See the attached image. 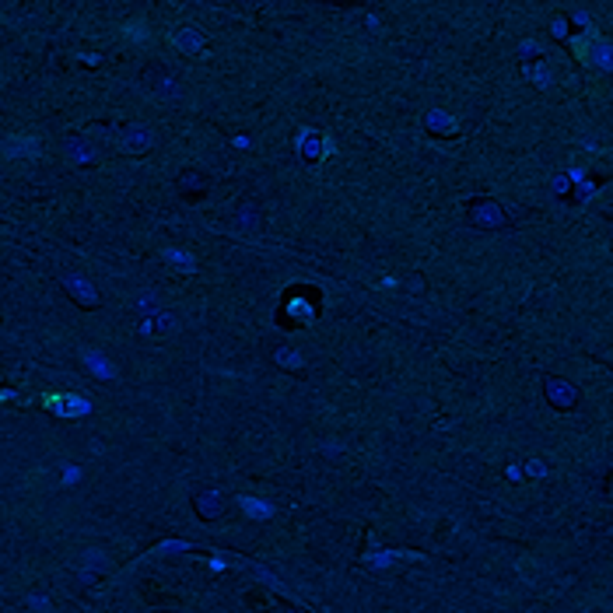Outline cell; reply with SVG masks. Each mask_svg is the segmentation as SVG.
Here are the masks:
<instances>
[{
  "label": "cell",
  "mask_w": 613,
  "mask_h": 613,
  "mask_svg": "<svg viewBox=\"0 0 613 613\" xmlns=\"http://www.w3.org/2000/svg\"><path fill=\"white\" fill-rule=\"evenodd\" d=\"M242 508H245V512H249V515H256V518H267V515H270V512H274V508H270V505H259V501H256V498H242Z\"/></svg>",
  "instance_id": "3"
},
{
  "label": "cell",
  "mask_w": 613,
  "mask_h": 613,
  "mask_svg": "<svg viewBox=\"0 0 613 613\" xmlns=\"http://www.w3.org/2000/svg\"><path fill=\"white\" fill-rule=\"evenodd\" d=\"M46 407L60 410L63 417H77V414H84V410H88V403H84V400H77V396H46Z\"/></svg>",
  "instance_id": "1"
},
{
  "label": "cell",
  "mask_w": 613,
  "mask_h": 613,
  "mask_svg": "<svg viewBox=\"0 0 613 613\" xmlns=\"http://www.w3.org/2000/svg\"><path fill=\"white\" fill-rule=\"evenodd\" d=\"M175 42H179L186 53H197V46H200V35H197V32H190V28H183L179 35H175Z\"/></svg>",
  "instance_id": "4"
},
{
  "label": "cell",
  "mask_w": 613,
  "mask_h": 613,
  "mask_svg": "<svg viewBox=\"0 0 613 613\" xmlns=\"http://www.w3.org/2000/svg\"><path fill=\"white\" fill-rule=\"evenodd\" d=\"M88 365H92V368H95L99 375H106V379L113 375V368L106 365V358H102V354H88Z\"/></svg>",
  "instance_id": "5"
},
{
  "label": "cell",
  "mask_w": 613,
  "mask_h": 613,
  "mask_svg": "<svg viewBox=\"0 0 613 613\" xmlns=\"http://www.w3.org/2000/svg\"><path fill=\"white\" fill-rule=\"evenodd\" d=\"M35 147H39V140H35V137H28V140L8 144V147H4V154H8V158H18V154H35Z\"/></svg>",
  "instance_id": "2"
}]
</instances>
